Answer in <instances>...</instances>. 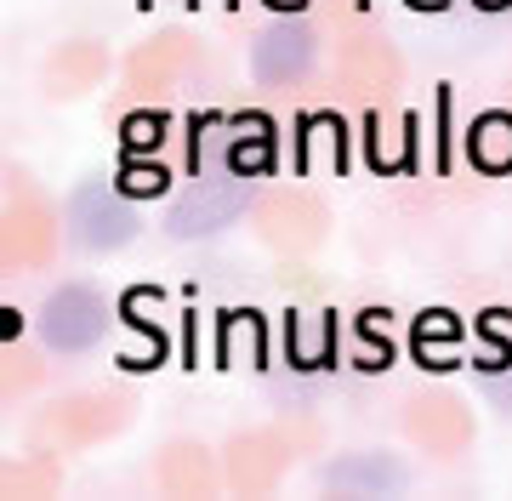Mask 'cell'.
Masks as SVG:
<instances>
[{"label": "cell", "instance_id": "7a4b0ae2", "mask_svg": "<svg viewBox=\"0 0 512 501\" xmlns=\"http://www.w3.org/2000/svg\"><path fill=\"white\" fill-rule=\"evenodd\" d=\"M313 69V35L302 23H274L268 35H256L251 46V75L262 86H296Z\"/></svg>", "mask_w": 512, "mask_h": 501}, {"label": "cell", "instance_id": "277c9868", "mask_svg": "<svg viewBox=\"0 0 512 501\" xmlns=\"http://www.w3.org/2000/svg\"><path fill=\"white\" fill-rule=\"evenodd\" d=\"M74 228L86 234L92 245H120L131 234V205L114 200V194H103V188H86L80 200H74Z\"/></svg>", "mask_w": 512, "mask_h": 501}, {"label": "cell", "instance_id": "6da1fadb", "mask_svg": "<svg viewBox=\"0 0 512 501\" xmlns=\"http://www.w3.org/2000/svg\"><path fill=\"white\" fill-rule=\"evenodd\" d=\"M40 331H46V342L63 348V353L92 348L97 336L109 331V302L97 297L92 285H69V291H57V297L40 308Z\"/></svg>", "mask_w": 512, "mask_h": 501}, {"label": "cell", "instance_id": "3957f363", "mask_svg": "<svg viewBox=\"0 0 512 501\" xmlns=\"http://www.w3.org/2000/svg\"><path fill=\"white\" fill-rule=\"evenodd\" d=\"M239 211H245V194L234 183H200L194 194H183L171 205V234L200 240V234H217L222 223H234Z\"/></svg>", "mask_w": 512, "mask_h": 501}]
</instances>
